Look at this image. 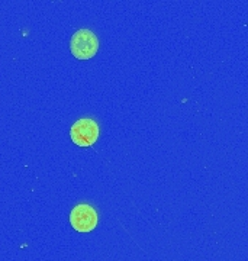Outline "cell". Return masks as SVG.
<instances>
[{"label":"cell","mask_w":248,"mask_h":261,"mask_svg":"<svg viewBox=\"0 0 248 261\" xmlns=\"http://www.w3.org/2000/svg\"><path fill=\"white\" fill-rule=\"evenodd\" d=\"M70 51L77 60H90L99 51V39L90 29H79L71 37Z\"/></svg>","instance_id":"cell-1"},{"label":"cell","mask_w":248,"mask_h":261,"mask_svg":"<svg viewBox=\"0 0 248 261\" xmlns=\"http://www.w3.org/2000/svg\"><path fill=\"white\" fill-rule=\"evenodd\" d=\"M99 125L90 118H83L73 123L70 128V138L79 147H92L99 138Z\"/></svg>","instance_id":"cell-2"},{"label":"cell","mask_w":248,"mask_h":261,"mask_svg":"<svg viewBox=\"0 0 248 261\" xmlns=\"http://www.w3.org/2000/svg\"><path fill=\"white\" fill-rule=\"evenodd\" d=\"M97 212L93 206L80 203L74 206L70 212V225L77 232H92L97 226Z\"/></svg>","instance_id":"cell-3"}]
</instances>
